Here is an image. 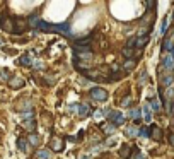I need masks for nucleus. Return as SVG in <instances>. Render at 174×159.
Listing matches in <instances>:
<instances>
[{
	"label": "nucleus",
	"mask_w": 174,
	"mask_h": 159,
	"mask_svg": "<svg viewBox=\"0 0 174 159\" xmlns=\"http://www.w3.org/2000/svg\"><path fill=\"white\" fill-rule=\"evenodd\" d=\"M24 86V81L22 79H14V82H10V87H14V89H19Z\"/></svg>",
	"instance_id": "nucleus-10"
},
{
	"label": "nucleus",
	"mask_w": 174,
	"mask_h": 159,
	"mask_svg": "<svg viewBox=\"0 0 174 159\" xmlns=\"http://www.w3.org/2000/svg\"><path fill=\"white\" fill-rule=\"evenodd\" d=\"M55 151L56 152L62 151V142H60V140H55Z\"/></svg>",
	"instance_id": "nucleus-26"
},
{
	"label": "nucleus",
	"mask_w": 174,
	"mask_h": 159,
	"mask_svg": "<svg viewBox=\"0 0 174 159\" xmlns=\"http://www.w3.org/2000/svg\"><path fill=\"white\" fill-rule=\"evenodd\" d=\"M171 56H173V58H174V48L171 50Z\"/></svg>",
	"instance_id": "nucleus-30"
},
{
	"label": "nucleus",
	"mask_w": 174,
	"mask_h": 159,
	"mask_svg": "<svg viewBox=\"0 0 174 159\" xmlns=\"http://www.w3.org/2000/svg\"><path fill=\"white\" fill-rule=\"evenodd\" d=\"M147 7H149V9L155 7V2H147Z\"/></svg>",
	"instance_id": "nucleus-29"
},
{
	"label": "nucleus",
	"mask_w": 174,
	"mask_h": 159,
	"mask_svg": "<svg viewBox=\"0 0 174 159\" xmlns=\"http://www.w3.org/2000/svg\"><path fill=\"white\" fill-rule=\"evenodd\" d=\"M164 50H173L174 46H173V41L171 40H166V43H164V46H162Z\"/></svg>",
	"instance_id": "nucleus-20"
},
{
	"label": "nucleus",
	"mask_w": 174,
	"mask_h": 159,
	"mask_svg": "<svg viewBox=\"0 0 174 159\" xmlns=\"http://www.w3.org/2000/svg\"><path fill=\"white\" fill-rule=\"evenodd\" d=\"M84 159H87V158H84Z\"/></svg>",
	"instance_id": "nucleus-31"
},
{
	"label": "nucleus",
	"mask_w": 174,
	"mask_h": 159,
	"mask_svg": "<svg viewBox=\"0 0 174 159\" xmlns=\"http://www.w3.org/2000/svg\"><path fill=\"white\" fill-rule=\"evenodd\" d=\"M109 122L113 123V127H119V125L125 123V117L121 113H118V111H113L109 115Z\"/></svg>",
	"instance_id": "nucleus-2"
},
{
	"label": "nucleus",
	"mask_w": 174,
	"mask_h": 159,
	"mask_svg": "<svg viewBox=\"0 0 174 159\" xmlns=\"http://www.w3.org/2000/svg\"><path fill=\"white\" fill-rule=\"evenodd\" d=\"M29 142H31L33 145H38V137H36L34 133H33V135H29Z\"/></svg>",
	"instance_id": "nucleus-23"
},
{
	"label": "nucleus",
	"mask_w": 174,
	"mask_h": 159,
	"mask_svg": "<svg viewBox=\"0 0 174 159\" xmlns=\"http://www.w3.org/2000/svg\"><path fill=\"white\" fill-rule=\"evenodd\" d=\"M173 96H174V91L169 87V89H167V97H173Z\"/></svg>",
	"instance_id": "nucleus-28"
},
{
	"label": "nucleus",
	"mask_w": 174,
	"mask_h": 159,
	"mask_svg": "<svg viewBox=\"0 0 174 159\" xmlns=\"http://www.w3.org/2000/svg\"><path fill=\"white\" fill-rule=\"evenodd\" d=\"M17 147H19L21 151H28V142H26L24 138H17Z\"/></svg>",
	"instance_id": "nucleus-12"
},
{
	"label": "nucleus",
	"mask_w": 174,
	"mask_h": 159,
	"mask_svg": "<svg viewBox=\"0 0 174 159\" xmlns=\"http://www.w3.org/2000/svg\"><path fill=\"white\" fill-rule=\"evenodd\" d=\"M128 117L135 118V123H138V122H140V110H132L130 113H128Z\"/></svg>",
	"instance_id": "nucleus-8"
},
{
	"label": "nucleus",
	"mask_w": 174,
	"mask_h": 159,
	"mask_svg": "<svg viewBox=\"0 0 174 159\" xmlns=\"http://www.w3.org/2000/svg\"><path fill=\"white\" fill-rule=\"evenodd\" d=\"M38 24H39L38 15H31V17H29V26H31V28H38Z\"/></svg>",
	"instance_id": "nucleus-11"
},
{
	"label": "nucleus",
	"mask_w": 174,
	"mask_h": 159,
	"mask_svg": "<svg viewBox=\"0 0 174 159\" xmlns=\"http://www.w3.org/2000/svg\"><path fill=\"white\" fill-rule=\"evenodd\" d=\"M38 158L48 159V158H50V152H48V151H39V152H38Z\"/></svg>",
	"instance_id": "nucleus-19"
},
{
	"label": "nucleus",
	"mask_w": 174,
	"mask_h": 159,
	"mask_svg": "<svg viewBox=\"0 0 174 159\" xmlns=\"http://www.w3.org/2000/svg\"><path fill=\"white\" fill-rule=\"evenodd\" d=\"M133 67H135V62H133V60H128V62L125 63V69L126 70H132Z\"/></svg>",
	"instance_id": "nucleus-22"
},
{
	"label": "nucleus",
	"mask_w": 174,
	"mask_h": 159,
	"mask_svg": "<svg viewBox=\"0 0 174 159\" xmlns=\"http://www.w3.org/2000/svg\"><path fill=\"white\" fill-rule=\"evenodd\" d=\"M173 81H174L173 77H171V75H167L166 79H164V81H162V84H164V86H166V87H171V84H173Z\"/></svg>",
	"instance_id": "nucleus-17"
},
{
	"label": "nucleus",
	"mask_w": 174,
	"mask_h": 159,
	"mask_svg": "<svg viewBox=\"0 0 174 159\" xmlns=\"http://www.w3.org/2000/svg\"><path fill=\"white\" fill-rule=\"evenodd\" d=\"M150 106H152L154 111H159L160 110V104H159V101H157V99H152V101H150Z\"/></svg>",
	"instance_id": "nucleus-15"
},
{
	"label": "nucleus",
	"mask_w": 174,
	"mask_h": 159,
	"mask_svg": "<svg viewBox=\"0 0 174 159\" xmlns=\"http://www.w3.org/2000/svg\"><path fill=\"white\" fill-rule=\"evenodd\" d=\"M147 43H149V36H138V38H137V45H135V48H143Z\"/></svg>",
	"instance_id": "nucleus-5"
},
{
	"label": "nucleus",
	"mask_w": 174,
	"mask_h": 159,
	"mask_svg": "<svg viewBox=\"0 0 174 159\" xmlns=\"http://www.w3.org/2000/svg\"><path fill=\"white\" fill-rule=\"evenodd\" d=\"M128 149H130V147H128V145H123V147H121V149H119V156H121V158H130V151H128Z\"/></svg>",
	"instance_id": "nucleus-9"
},
{
	"label": "nucleus",
	"mask_w": 174,
	"mask_h": 159,
	"mask_svg": "<svg viewBox=\"0 0 174 159\" xmlns=\"http://www.w3.org/2000/svg\"><path fill=\"white\" fill-rule=\"evenodd\" d=\"M123 56H126L128 60H132V56H133V50H130V48H125V50H123Z\"/></svg>",
	"instance_id": "nucleus-16"
},
{
	"label": "nucleus",
	"mask_w": 174,
	"mask_h": 159,
	"mask_svg": "<svg viewBox=\"0 0 174 159\" xmlns=\"http://www.w3.org/2000/svg\"><path fill=\"white\" fill-rule=\"evenodd\" d=\"M92 41V36H85V38H80L79 41H75V48H85L89 43Z\"/></svg>",
	"instance_id": "nucleus-4"
},
{
	"label": "nucleus",
	"mask_w": 174,
	"mask_h": 159,
	"mask_svg": "<svg viewBox=\"0 0 174 159\" xmlns=\"http://www.w3.org/2000/svg\"><path fill=\"white\" fill-rule=\"evenodd\" d=\"M77 108V113L80 115V117H84V115H87L89 113V110H87V106L85 104H79V106H75Z\"/></svg>",
	"instance_id": "nucleus-6"
},
{
	"label": "nucleus",
	"mask_w": 174,
	"mask_h": 159,
	"mask_svg": "<svg viewBox=\"0 0 174 159\" xmlns=\"http://www.w3.org/2000/svg\"><path fill=\"white\" fill-rule=\"evenodd\" d=\"M162 65H164V69L166 70H173L174 69V58L171 56V53L162 58Z\"/></svg>",
	"instance_id": "nucleus-3"
},
{
	"label": "nucleus",
	"mask_w": 174,
	"mask_h": 159,
	"mask_svg": "<svg viewBox=\"0 0 174 159\" xmlns=\"http://www.w3.org/2000/svg\"><path fill=\"white\" fill-rule=\"evenodd\" d=\"M150 133H152V128H150V127H149V128L143 127V128H140V132H138L140 137H150Z\"/></svg>",
	"instance_id": "nucleus-7"
},
{
	"label": "nucleus",
	"mask_w": 174,
	"mask_h": 159,
	"mask_svg": "<svg viewBox=\"0 0 174 159\" xmlns=\"http://www.w3.org/2000/svg\"><path fill=\"white\" fill-rule=\"evenodd\" d=\"M166 31H167V19H164V22H162V28H160V33L164 34Z\"/></svg>",
	"instance_id": "nucleus-24"
},
{
	"label": "nucleus",
	"mask_w": 174,
	"mask_h": 159,
	"mask_svg": "<svg viewBox=\"0 0 174 159\" xmlns=\"http://www.w3.org/2000/svg\"><path fill=\"white\" fill-rule=\"evenodd\" d=\"M0 79H2V81H7L9 74H7V72H4V70H0Z\"/></svg>",
	"instance_id": "nucleus-25"
},
{
	"label": "nucleus",
	"mask_w": 174,
	"mask_h": 159,
	"mask_svg": "<svg viewBox=\"0 0 174 159\" xmlns=\"http://www.w3.org/2000/svg\"><path fill=\"white\" fill-rule=\"evenodd\" d=\"M135 45H137V38H130L128 41H126V48H135Z\"/></svg>",
	"instance_id": "nucleus-14"
},
{
	"label": "nucleus",
	"mask_w": 174,
	"mask_h": 159,
	"mask_svg": "<svg viewBox=\"0 0 174 159\" xmlns=\"http://www.w3.org/2000/svg\"><path fill=\"white\" fill-rule=\"evenodd\" d=\"M19 62H21L22 65H31V58H29V56H22Z\"/></svg>",
	"instance_id": "nucleus-21"
},
{
	"label": "nucleus",
	"mask_w": 174,
	"mask_h": 159,
	"mask_svg": "<svg viewBox=\"0 0 174 159\" xmlns=\"http://www.w3.org/2000/svg\"><path fill=\"white\" fill-rule=\"evenodd\" d=\"M143 115H145V120H147V122H150L152 113H150V110H149V106H145V108H143Z\"/></svg>",
	"instance_id": "nucleus-18"
},
{
	"label": "nucleus",
	"mask_w": 174,
	"mask_h": 159,
	"mask_svg": "<svg viewBox=\"0 0 174 159\" xmlns=\"http://www.w3.org/2000/svg\"><path fill=\"white\" fill-rule=\"evenodd\" d=\"M169 144L174 145V133H169Z\"/></svg>",
	"instance_id": "nucleus-27"
},
{
	"label": "nucleus",
	"mask_w": 174,
	"mask_h": 159,
	"mask_svg": "<svg viewBox=\"0 0 174 159\" xmlns=\"http://www.w3.org/2000/svg\"><path fill=\"white\" fill-rule=\"evenodd\" d=\"M138 132H140V130H137V128L130 127V128L126 130V135H128V137H137V135H138Z\"/></svg>",
	"instance_id": "nucleus-13"
},
{
	"label": "nucleus",
	"mask_w": 174,
	"mask_h": 159,
	"mask_svg": "<svg viewBox=\"0 0 174 159\" xmlns=\"http://www.w3.org/2000/svg\"><path fill=\"white\" fill-rule=\"evenodd\" d=\"M91 97L96 101H106L108 99V92L103 87H92L91 89Z\"/></svg>",
	"instance_id": "nucleus-1"
}]
</instances>
